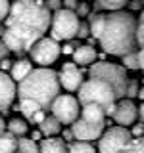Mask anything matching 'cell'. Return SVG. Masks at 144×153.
I'll return each instance as SVG.
<instances>
[{
	"label": "cell",
	"instance_id": "6da1fadb",
	"mask_svg": "<svg viewBox=\"0 0 144 153\" xmlns=\"http://www.w3.org/2000/svg\"><path fill=\"white\" fill-rule=\"evenodd\" d=\"M52 12L44 0H14L4 19L2 40L10 52H29L50 27Z\"/></svg>",
	"mask_w": 144,
	"mask_h": 153
},
{
	"label": "cell",
	"instance_id": "7a4b0ae2",
	"mask_svg": "<svg viewBox=\"0 0 144 153\" xmlns=\"http://www.w3.org/2000/svg\"><path fill=\"white\" fill-rule=\"evenodd\" d=\"M98 42L106 54L112 56H125L136 52V17L131 12H123V10L110 12L106 16Z\"/></svg>",
	"mask_w": 144,
	"mask_h": 153
},
{
	"label": "cell",
	"instance_id": "3957f363",
	"mask_svg": "<svg viewBox=\"0 0 144 153\" xmlns=\"http://www.w3.org/2000/svg\"><path fill=\"white\" fill-rule=\"evenodd\" d=\"M58 96H60L58 73H54L48 67L33 69L17 86V98L35 102L42 111L50 109L52 102H54Z\"/></svg>",
	"mask_w": 144,
	"mask_h": 153
},
{
	"label": "cell",
	"instance_id": "277c9868",
	"mask_svg": "<svg viewBox=\"0 0 144 153\" xmlns=\"http://www.w3.org/2000/svg\"><path fill=\"white\" fill-rule=\"evenodd\" d=\"M79 105H86V103H96L104 109L106 117L112 115L115 102H117V96H115L113 88L108 82L100 79H88L81 84L79 88Z\"/></svg>",
	"mask_w": 144,
	"mask_h": 153
},
{
	"label": "cell",
	"instance_id": "5b68a950",
	"mask_svg": "<svg viewBox=\"0 0 144 153\" xmlns=\"http://www.w3.org/2000/svg\"><path fill=\"white\" fill-rule=\"evenodd\" d=\"M88 75H90V79H100V80H104V82H108L113 88L117 100L119 98H125L129 76H127V73H125V67L123 65L110 63V61H98V63L90 65Z\"/></svg>",
	"mask_w": 144,
	"mask_h": 153
},
{
	"label": "cell",
	"instance_id": "8992f818",
	"mask_svg": "<svg viewBox=\"0 0 144 153\" xmlns=\"http://www.w3.org/2000/svg\"><path fill=\"white\" fill-rule=\"evenodd\" d=\"M79 16L71 10H58V12L52 13L50 19V38H54L56 42L60 40H71V38L77 36V31H79Z\"/></svg>",
	"mask_w": 144,
	"mask_h": 153
},
{
	"label": "cell",
	"instance_id": "52a82bcc",
	"mask_svg": "<svg viewBox=\"0 0 144 153\" xmlns=\"http://www.w3.org/2000/svg\"><path fill=\"white\" fill-rule=\"evenodd\" d=\"M98 151L100 153H121L133 142V134L125 126H112L110 130L102 132L98 138Z\"/></svg>",
	"mask_w": 144,
	"mask_h": 153
},
{
	"label": "cell",
	"instance_id": "ba28073f",
	"mask_svg": "<svg viewBox=\"0 0 144 153\" xmlns=\"http://www.w3.org/2000/svg\"><path fill=\"white\" fill-rule=\"evenodd\" d=\"M52 109V117H56L62 124H71L79 119L81 113V105L77 102V98L69 94H60L50 105Z\"/></svg>",
	"mask_w": 144,
	"mask_h": 153
},
{
	"label": "cell",
	"instance_id": "9c48e42d",
	"mask_svg": "<svg viewBox=\"0 0 144 153\" xmlns=\"http://www.w3.org/2000/svg\"><path fill=\"white\" fill-rule=\"evenodd\" d=\"M29 52H31V57H33V61H35V63L46 67V65H52V63L58 59V57H60L62 46L58 44L54 38L42 36L38 42H35V44H33V48H31Z\"/></svg>",
	"mask_w": 144,
	"mask_h": 153
},
{
	"label": "cell",
	"instance_id": "30bf717a",
	"mask_svg": "<svg viewBox=\"0 0 144 153\" xmlns=\"http://www.w3.org/2000/svg\"><path fill=\"white\" fill-rule=\"evenodd\" d=\"M104 132V123L100 124H92V123H86L83 119H77L75 123H71V134L77 142H86L90 143L92 140H98Z\"/></svg>",
	"mask_w": 144,
	"mask_h": 153
},
{
	"label": "cell",
	"instance_id": "8fae6325",
	"mask_svg": "<svg viewBox=\"0 0 144 153\" xmlns=\"http://www.w3.org/2000/svg\"><path fill=\"white\" fill-rule=\"evenodd\" d=\"M113 121L119 124V126H131L136 121V105H134L131 100H121V102H115V107L112 111Z\"/></svg>",
	"mask_w": 144,
	"mask_h": 153
},
{
	"label": "cell",
	"instance_id": "7c38bea8",
	"mask_svg": "<svg viewBox=\"0 0 144 153\" xmlns=\"http://www.w3.org/2000/svg\"><path fill=\"white\" fill-rule=\"evenodd\" d=\"M58 80H60V86H64L69 92H75V90L81 88L83 80V73L79 71V67L75 63H64L62 71L58 73Z\"/></svg>",
	"mask_w": 144,
	"mask_h": 153
},
{
	"label": "cell",
	"instance_id": "4fadbf2b",
	"mask_svg": "<svg viewBox=\"0 0 144 153\" xmlns=\"http://www.w3.org/2000/svg\"><path fill=\"white\" fill-rule=\"evenodd\" d=\"M16 94H17V90H16V82L12 80V76L6 75L4 71H0V111L2 113L8 111Z\"/></svg>",
	"mask_w": 144,
	"mask_h": 153
},
{
	"label": "cell",
	"instance_id": "5bb4252c",
	"mask_svg": "<svg viewBox=\"0 0 144 153\" xmlns=\"http://www.w3.org/2000/svg\"><path fill=\"white\" fill-rule=\"evenodd\" d=\"M81 119L86 123H92V124H100L106 121V113L100 105L86 103V105H81Z\"/></svg>",
	"mask_w": 144,
	"mask_h": 153
},
{
	"label": "cell",
	"instance_id": "9a60e30c",
	"mask_svg": "<svg viewBox=\"0 0 144 153\" xmlns=\"http://www.w3.org/2000/svg\"><path fill=\"white\" fill-rule=\"evenodd\" d=\"M73 63L77 65H92L94 61H96V57H98V54H96V50L92 46H88V44H85V46H77L75 50H73Z\"/></svg>",
	"mask_w": 144,
	"mask_h": 153
},
{
	"label": "cell",
	"instance_id": "2e32d148",
	"mask_svg": "<svg viewBox=\"0 0 144 153\" xmlns=\"http://www.w3.org/2000/svg\"><path fill=\"white\" fill-rule=\"evenodd\" d=\"M31 71H33L31 61L29 59H19V61H14L12 67H10V76H12L14 82H21Z\"/></svg>",
	"mask_w": 144,
	"mask_h": 153
},
{
	"label": "cell",
	"instance_id": "e0dca14e",
	"mask_svg": "<svg viewBox=\"0 0 144 153\" xmlns=\"http://www.w3.org/2000/svg\"><path fill=\"white\" fill-rule=\"evenodd\" d=\"M38 153H67V146L62 138H44L38 146Z\"/></svg>",
	"mask_w": 144,
	"mask_h": 153
},
{
	"label": "cell",
	"instance_id": "ac0fdd59",
	"mask_svg": "<svg viewBox=\"0 0 144 153\" xmlns=\"http://www.w3.org/2000/svg\"><path fill=\"white\" fill-rule=\"evenodd\" d=\"M38 126H40V134L46 136V138H54L56 134L62 130V123L58 121L56 117H46Z\"/></svg>",
	"mask_w": 144,
	"mask_h": 153
},
{
	"label": "cell",
	"instance_id": "d6986e66",
	"mask_svg": "<svg viewBox=\"0 0 144 153\" xmlns=\"http://www.w3.org/2000/svg\"><path fill=\"white\" fill-rule=\"evenodd\" d=\"M104 21H106V13H92L88 17V31L94 38L100 36V33L104 29Z\"/></svg>",
	"mask_w": 144,
	"mask_h": 153
},
{
	"label": "cell",
	"instance_id": "ffe728a7",
	"mask_svg": "<svg viewBox=\"0 0 144 153\" xmlns=\"http://www.w3.org/2000/svg\"><path fill=\"white\" fill-rule=\"evenodd\" d=\"M17 151V138L10 132H4L0 136V153H16Z\"/></svg>",
	"mask_w": 144,
	"mask_h": 153
},
{
	"label": "cell",
	"instance_id": "44dd1931",
	"mask_svg": "<svg viewBox=\"0 0 144 153\" xmlns=\"http://www.w3.org/2000/svg\"><path fill=\"white\" fill-rule=\"evenodd\" d=\"M6 128H8V132L12 134V136H16V138H23L29 126H27V123L23 121V119H12V121L6 124Z\"/></svg>",
	"mask_w": 144,
	"mask_h": 153
},
{
	"label": "cell",
	"instance_id": "7402d4cb",
	"mask_svg": "<svg viewBox=\"0 0 144 153\" xmlns=\"http://www.w3.org/2000/svg\"><path fill=\"white\" fill-rule=\"evenodd\" d=\"M19 111H21V113L29 119V121H31L33 115H35L37 111H42V109L38 107L35 102H31V100H19Z\"/></svg>",
	"mask_w": 144,
	"mask_h": 153
},
{
	"label": "cell",
	"instance_id": "603a6c76",
	"mask_svg": "<svg viewBox=\"0 0 144 153\" xmlns=\"http://www.w3.org/2000/svg\"><path fill=\"white\" fill-rule=\"evenodd\" d=\"M17 151L21 153H38L37 142H33L31 138H17Z\"/></svg>",
	"mask_w": 144,
	"mask_h": 153
},
{
	"label": "cell",
	"instance_id": "cb8c5ba5",
	"mask_svg": "<svg viewBox=\"0 0 144 153\" xmlns=\"http://www.w3.org/2000/svg\"><path fill=\"white\" fill-rule=\"evenodd\" d=\"M98 2V8H104V10H110V12H117L127 6L129 0H96Z\"/></svg>",
	"mask_w": 144,
	"mask_h": 153
},
{
	"label": "cell",
	"instance_id": "d4e9b609",
	"mask_svg": "<svg viewBox=\"0 0 144 153\" xmlns=\"http://www.w3.org/2000/svg\"><path fill=\"white\" fill-rule=\"evenodd\" d=\"M67 153H96L94 147L86 142H73L67 147Z\"/></svg>",
	"mask_w": 144,
	"mask_h": 153
},
{
	"label": "cell",
	"instance_id": "484cf974",
	"mask_svg": "<svg viewBox=\"0 0 144 153\" xmlns=\"http://www.w3.org/2000/svg\"><path fill=\"white\" fill-rule=\"evenodd\" d=\"M121 63H123L125 69L136 71V69H138V57H136V52H131V54L121 56Z\"/></svg>",
	"mask_w": 144,
	"mask_h": 153
},
{
	"label": "cell",
	"instance_id": "4316f807",
	"mask_svg": "<svg viewBox=\"0 0 144 153\" xmlns=\"http://www.w3.org/2000/svg\"><path fill=\"white\" fill-rule=\"evenodd\" d=\"M121 153H144V136L136 138V140L133 138V142L129 143Z\"/></svg>",
	"mask_w": 144,
	"mask_h": 153
},
{
	"label": "cell",
	"instance_id": "83f0119b",
	"mask_svg": "<svg viewBox=\"0 0 144 153\" xmlns=\"http://www.w3.org/2000/svg\"><path fill=\"white\" fill-rule=\"evenodd\" d=\"M138 82L136 80H131L129 79V82H127V92H125V96H127V100H131V98H134V96L138 94Z\"/></svg>",
	"mask_w": 144,
	"mask_h": 153
},
{
	"label": "cell",
	"instance_id": "f1b7e54d",
	"mask_svg": "<svg viewBox=\"0 0 144 153\" xmlns=\"http://www.w3.org/2000/svg\"><path fill=\"white\" fill-rule=\"evenodd\" d=\"M8 12H10V2L8 0H0V23L6 19Z\"/></svg>",
	"mask_w": 144,
	"mask_h": 153
},
{
	"label": "cell",
	"instance_id": "f546056e",
	"mask_svg": "<svg viewBox=\"0 0 144 153\" xmlns=\"http://www.w3.org/2000/svg\"><path fill=\"white\" fill-rule=\"evenodd\" d=\"M90 35V31H88V23H79V31H77V36L79 38H86Z\"/></svg>",
	"mask_w": 144,
	"mask_h": 153
},
{
	"label": "cell",
	"instance_id": "4dcf8cb0",
	"mask_svg": "<svg viewBox=\"0 0 144 153\" xmlns=\"http://www.w3.org/2000/svg\"><path fill=\"white\" fill-rule=\"evenodd\" d=\"M44 4H46V8L50 10H54V12H58V10H62V0H44Z\"/></svg>",
	"mask_w": 144,
	"mask_h": 153
},
{
	"label": "cell",
	"instance_id": "1f68e13d",
	"mask_svg": "<svg viewBox=\"0 0 144 153\" xmlns=\"http://www.w3.org/2000/svg\"><path fill=\"white\" fill-rule=\"evenodd\" d=\"M46 119V111H37L35 115H33V119H31V123L33 124H40L42 121Z\"/></svg>",
	"mask_w": 144,
	"mask_h": 153
},
{
	"label": "cell",
	"instance_id": "d6a6232c",
	"mask_svg": "<svg viewBox=\"0 0 144 153\" xmlns=\"http://www.w3.org/2000/svg\"><path fill=\"white\" fill-rule=\"evenodd\" d=\"M131 134H133V138H134V136H136V138H140L142 134H144V124H142V123L134 124V126H133V130H131Z\"/></svg>",
	"mask_w": 144,
	"mask_h": 153
},
{
	"label": "cell",
	"instance_id": "836d02e7",
	"mask_svg": "<svg viewBox=\"0 0 144 153\" xmlns=\"http://www.w3.org/2000/svg\"><path fill=\"white\" fill-rule=\"evenodd\" d=\"M8 54H10L8 46L4 44V40H2V38H0V61H2V59H6V57H8Z\"/></svg>",
	"mask_w": 144,
	"mask_h": 153
},
{
	"label": "cell",
	"instance_id": "e575fe53",
	"mask_svg": "<svg viewBox=\"0 0 144 153\" xmlns=\"http://www.w3.org/2000/svg\"><path fill=\"white\" fill-rule=\"evenodd\" d=\"M77 6H79V2H77V0H64V8L65 10H71V12H73Z\"/></svg>",
	"mask_w": 144,
	"mask_h": 153
},
{
	"label": "cell",
	"instance_id": "d590c367",
	"mask_svg": "<svg viewBox=\"0 0 144 153\" xmlns=\"http://www.w3.org/2000/svg\"><path fill=\"white\" fill-rule=\"evenodd\" d=\"M12 63H14V61H10L8 57H6V59H2V61H0V71H4V69H10V67H12Z\"/></svg>",
	"mask_w": 144,
	"mask_h": 153
},
{
	"label": "cell",
	"instance_id": "8d00e7d4",
	"mask_svg": "<svg viewBox=\"0 0 144 153\" xmlns=\"http://www.w3.org/2000/svg\"><path fill=\"white\" fill-rule=\"evenodd\" d=\"M136 117H140V123L144 121V102H140V105L136 107Z\"/></svg>",
	"mask_w": 144,
	"mask_h": 153
},
{
	"label": "cell",
	"instance_id": "74e56055",
	"mask_svg": "<svg viewBox=\"0 0 144 153\" xmlns=\"http://www.w3.org/2000/svg\"><path fill=\"white\" fill-rule=\"evenodd\" d=\"M73 50H75V48L71 46V44H65L64 48H62V52H64V54H73Z\"/></svg>",
	"mask_w": 144,
	"mask_h": 153
},
{
	"label": "cell",
	"instance_id": "f35d334b",
	"mask_svg": "<svg viewBox=\"0 0 144 153\" xmlns=\"http://www.w3.org/2000/svg\"><path fill=\"white\" fill-rule=\"evenodd\" d=\"M40 138H42V134H40V130H37V132H33L31 140H33V142H37V140H40Z\"/></svg>",
	"mask_w": 144,
	"mask_h": 153
},
{
	"label": "cell",
	"instance_id": "ab89813d",
	"mask_svg": "<svg viewBox=\"0 0 144 153\" xmlns=\"http://www.w3.org/2000/svg\"><path fill=\"white\" fill-rule=\"evenodd\" d=\"M4 132H6V123H4V119L0 117V136H2Z\"/></svg>",
	"mask_w": 144,
	"mask_h": 153
},
{
	"label": "cell",
	"instance_id": "60d3db41",
	"mask_svg": "<svg viewBox=\"0 0 144 153\" xmlns=\"http://www.w3.org/2000/svg\"><path fill=\"white\" fill-rule=\"evenodd\" d=\"M140 4H142V0H133V2H131V8L136 10V8H140Z\"/></svg>",
	"mask_w": 144,
	"mask_h": 153
},
{
	"label": "cell",
	"instance_id": "b9f144b4",
	"mask_svg": "<svg viewBox=\"0 0 144 153\" xmlns=\"http://www.w3.org/2000/svg\"><path fill=\"white\" fill-rule=\"evenodd\" d=\"M86 12H88V8H86L85 4H81V6H79V16H85Z\"/></svg>",
	"mask_w": 144,
	"mask_h": 153
},
{
	"label": "cell",
	"instance_id": "7bdbcfd3",
	"mask_svg": "<svg viewBox=\"0 0 144 153\" xmlns=\"http://www.w3.org/2000/svg\"><path fill=\"white\" fill-rule=\"evenodd\" d=\"M136 98H140V102H144V86H140V88H138V94H136Z\"/></svg>",
	"mask_w": 144,
	"mask_h": 153
},
{
	"label": "cell",
	"instance_id": "ee69618b",
	"mask_svg": "<svg viewBox=\"0 0 144 153\" xmlns=\"http://www.w3.org/2000/svg\"><path fill=\"white\" fill-rule=\"evenodd\" d=\"M16 153H21V151H16Z\"/></svg>",
	"mask_w": 144,
	"mask_h": 153
}]
</instances>
